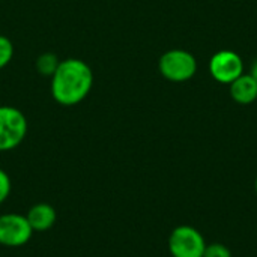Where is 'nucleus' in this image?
I'll use <instances>...</instances> for the list:
<instances>
[{"mask_svg":"<svg viewBox=\"0 0 257 257\" xmlns=\"http://www.w3.org/2000/svg\"><path fill=\"white\" fill-rule=\"evenodd\" d=\"M11 188H12V184H11L9 175L3 169H0V205L9 197Z\"/></svg>","mask_w":257,"mask_h":257,"instance_id":"f8f14e48","label":"nucleus"},{"mask_svg":"<svg viewBox=\"0 0 257 257\" xmlns=\"http://www.w3.org/2000/svg\"><path fill=\"white\" fill-rule=\"evenodd\" d=\"M158 69L164 78L175 83H182L190 80L196 74L197 60L190 51L175 48L166 51L160 57Z\"/></svg>","mask_w":257,"mask_h":257,"instance_id":"7ed1b4c3","label":"nucleus"},{"mask_svg":"<svg viewBox=\"0 0 257 257\" xmlns=\"http://www.w3.org/2000/svg\"><path fill=\"white\" fill-rule=\"evenodd\" d=\"M230 95L239 104H251L257 98V81L251 74H242L230 83Z\"/></svg>","mask_w":257,"mask_h":257,"instance_id":"6e6552de","label":"nucleus"},{"mask_svg":"<svg viewBox=\"0 0 257 257\" xmlns=\"http://www.w3.org/2000/svg\"><path fill=\"white\" fill-rule=\"evenodd\" d=\"M24 113L11 105H0V152L18 148L27 136Z\"/></svg>","mask_w":257,"mask_h":257,"instance_id":"f03ea898","label":"nucleus"},{"mask_svg":"<svg viewBox=\"0 0 257 257\" xmlns=\"http://www.w3.org/2000/svg\"><path fill=\"white\" fill-rule=\"evenodd\" d=\"M14 57V44L8 36L0 35V69L8 66Z\"/></svg>","mask_w":257,"mask_h":257,"instance_id":"9d476101","label":"nucleus"},{"mask_svg":"<svg viewBox=\"0 0 257 257\" xmlns=\"http://www.w3.org/2000/svg\"><path fill=\"white\" fill-rule=\"evenodd\" d=\"M254 187H256V194H257V176H256V184H254Z\"/></svg>","mask_w":257,"mask_h":257,"instance_id":"4468645a","label":"nucleus"},{"mask_svg":"<svg viewBox=\"0 0 257 257\" xmlns=\"http://www.w3.org/2000/svg\"><path fill=\"white\" fill-rule=\"evenodd\" d=\"M209 72L217 81L230 84L244 74V63L235 51L223 50L212 56L209 62Z\"/></svg>","mask_w":257,"mask_h":257,"instance_id":"423d86ee","label":"nucleus"},{"mask_svg":"<svg viewBox=\"0 0 257 257\" xmlns=\"http://www.w3.org/2000/svg\"><path fill=\"white\" fill-rule=\"evenodd\" d=\"M33 230L21 214H2L0 215V245L17 248L30 241Z\"/></svg>","mask_w":257,"mask_h":257,"instance_id":"39448f33","label":"nucleus"},{"mask_svg":"<svg viewBox=\"0 0 257 257\" xmlns=\"http://www.w3.org/2000/svg\"><path fill=\"white\" fill-rule=\"evenodd\" d=\"M50 78L51 96L63 107H72L84 101L93 86L92 68L84 60L75 57L60 60Z\"/></svg>","mask_w":257,"mask_h":257,"instance_id":"f257e3e1","label":"nucleus"},{"mask_svg":"<svg viewBox=\"0 0 257 257\" xmlns=\"http://www.w3.org/2000/svg\"><path fill=\"white\" fill-rule=\"evenodd\" d=\"M59 63H60L59 57H57L54 53L47 51V53H42V54L36 59V63H35V65H36V69H38V72H39L41 75H44V77H51V75L56 72Z\"/></svg>","mask_w":257,"mask_h":257,"instance_id":"1a4fd4ad","label":"nucleus"},{"mask_svg":"<svg viewBox=\"0 0 257 257\" xmlns=\"http://www.w3.org/2000/svg\"><path fill=\"white\" fill-rule=\"evenodd\" d=\"M203 257H232V253L226 245L215 242V244H209V245L206 244Z\"/></svg>","mask_w":257,"mask_h":257,"instance_id":"9b49d317","label":"nucleus"},{"mask_svg":"<svg viewBox=\"0 0 257 257\" xmlns=\"http://www.w3.org/2000/svg\"><path fill=\"white\" fill-rule=\"evenodd\" d=\"M26 218L33 232H45L54 226L57 220V214L51 205L36 203L29 209V212L26 214Z\"/></svg>","mask_w":257,"mask_h":257,"instance_id":"0eeeda50","label":"nucleus"},{"mask_svg":"<svg viewBox=\"0 0 257 257\" xmlns=\"http://www.w3.org/2000/svg\"><path fill=\"white\" fill-rule=\"evenodd\" d=\"M251 75H253V78L257 81V60L253 63V68H251Z\"/></svg>","mask_w":257,"mask_h":257,"instance_id":"ddd939ff","label":"nucleus"},{"mask_svg":"<svg viewBox=\"0 0 257 257\" xmlns=\"http://www.w3.org/2000/svg\"><path fill=\"white\" fill-rule=\"evenodd\" d=\"M206 241L193 226H178L169 236V251L172 257H203Z\"/></svg>","mask_w":257,"mask_h":257,"instance_id":"20e7f679","label":"nucleus"}]
</instances>
